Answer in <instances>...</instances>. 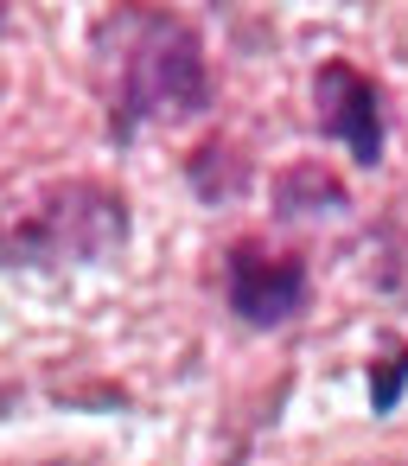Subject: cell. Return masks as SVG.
Masks as SVG:
<instances>
[{
  "label": "cell",
  "mask_w": 408,
  "mask_h": 466,
  "mask_svg": "<svg viewBox=\"0 0 408 466\" xmlns=\"http://www.w3.org/2000/svg\"><path fill=\"white\" fill-rule=\"evenodd\" d=\"M90 65L115 147H134L141 128L192 122L211 109L204 33L166 0H115L90 26Z\"/></svg>",
  "instance_id": "6da1fadb"
},
{
  "label": "cell",
  "mask_w": 408,
  "mask_h": 466,
  "mask_svg": "<svg viewBox=\"0 0 408 466\" xmlns=\"http://www.w3.org/2000/svg\"><path fill=\"white\" fill-rule=\"evenodd\" d=\"M128 249V198L103 179H58L0 218V268H84Z\"/></svg>",
  "instance_id": "7a4b0ae2"
},
{
  "label": "cell",
  "mask_w": 408,
  "mask_h": 466,
  "mask_svg": "<svg viewBox=\"0 0 408 466\" xmlns=\"http://www.w3.org/2000/svg\"><path fill=\"white\" fill-rule=\"evenodd\" d=\"M224 300H230V313H236L243 326H255V332H274V326L300 319L306 300H313L306 256L268 249V243H255V237L230 243V256H224Z\"/></svg>",
  "instance_id": "3957f363"
},
{
  "label": "cell",
  "mask_w": 408,
  "mask_h": 466,
  "mask_svg": "<svg viewBox=\"0 0 408 466\" xmlns=\"http://www.w3.org/2000/svg\"><path fill=\"white\" fill-rule=\"evenodd\" d=\"M313 109H319V135H332L357 167H383V90L357 65L325 58L313 71Z\"/></svg>",
  "instance_id": "277c9868"
},
{
  "label": "cell",
  "mask_w": 408,
  "mask_h": 466,
  "mask_svg": "<svg viewBox=\"0 0 408 466\" xmlns=\"http://www.w3.org/2000/svg\"><path fill=\"white\" fill-rule=\"evenodd\" d=\"M274 211L281 218H313V211H344V186L319 167V160H306V167H287L281 179H274Z\"/></svg>",
  "instance_id": "5b68a950"
},
{
  "label": "cell",
  "mask_w": 408,
  "mask_h": 466,
  "mask_svg": "<svg viewBox=\"0 0 408 466\" xmlns=\"http://www.w3.org/2000/svg\"><path fill=\"white\" fill-rule=\"evenodd\" d=\"M376 281L383 294L408 300V192H395L376 218Z\"/></svg>",
  "instance_id": "8992f818"
},
{
  "label": "cell",
  "mask_w": 408,
  "mask_h": 466,
  "mask_svg": "<svg viewBox=\"0 0 408 466\" xmlns=\"http://www.w3.org/2000/svg\"><path fill=\"white\" fill-rule=\"evenodd\" d=\"M383 370H376V383H370V402H376V415H389L395 409V390H402V377H408V351H389V358H376Z\"/></svg>",
  "instance_id": "52a82bcc"
}]
</instances>
